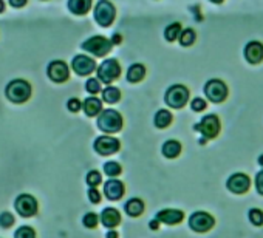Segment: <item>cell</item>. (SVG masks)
I'll list each match as a JSON object with an SVG mask.
<instances>
[{"label":"cell","mask_w":263,"mask_h":238,"mask_svg":"<svg viewBox=\"0 0 263 238\" xmlns=\"http://www.w3.org/2000/svg\"><path fill=\"white\" fill-rule=\"evenodd\" d=\"M31 85L24 79H14L7 85L5 94L14 104H24L31 97Z\"/></svg>","instance_id":"obj_1"},{"label":"cell","mask_w":263,"mask_h":238,"mask_svg":"<svg viewBox=\"0 0 263 238\" xmlns=\"http://www.w3.org/2000/svg\"><path fill=\"white\" fill-rule=\"evenodd\" d=\"M98 127L105 133H116L122 129V116L111 108L102 110L98 117Z\"/></svg>","instance_id":"obj_2"},{"label":"cell","mask_w":263,"mask_h":238,"mask_svg":"<svg viewBox=\"0 0 263 238\" xmlns=\"http://www.w3.org/2000/svg\"><path fill=\"white\" fill-rule=\"evenodd\" d=\"M111 45H113V42L108 41L107 37H104V36H93V37H90L88 41H85L82 44V50L95 54L96 57H102L107 53H110Z\"/></svg>","instance_id":"obj_3"},{"label":"cell","mask_w":263,"mask_h":238,"mask_svg":"<svg viewBox=\"0 0 263 238\" xmlns=\"http://www.w3.org/2000/svg\"><path fill=\"white\" fill-rule=\"evenodd\" d=\"M187 101L189 90L181 84H175L166 91V104L172 108H181L187 104Z\"/></svg>","instance_id":"obj_4"},{"label":"cell","mask_w":263,"mask_h":238,"mask_svg":"<svg viewBox=\"0 0 263 238\" xmlns=\"http://www.w3.org/2000/svg\"><path fill=\"white\" fill-rule=\"evenodd\" d=\"M116 10L115 7L108 2V0H99L96 8H95V21L101 27H110L115 21Z\"/></svg>","instance_id":"obj_5"},{"label":"cell","mask_w":263,"mask_h":238,"mask_svg":"<svg viewBox=\"0 0 263 238\" xmlns=\"http://www.w3.org/2000/svg\"><path fill=\"white\" fill-rule=\"evenodd\" d=\"M121 74V67L116 59H107L98 67V77L104 84H111Z\"/></svg>","instance_id":"obj_6"},{"label":"cell","mask_w":263,"mask_h":238,"mask_svg":"<svg viewBox=\"0 0 263 238\" xmlns=\"http://www.w3.org/2000/svg\"><path fill=\"white\" fill-rule=\"evenodd\" d=\"M14 207L16 210L19 212L21 216L24 218H30V216H34L37 213V201L33 195H28V193H22L16 198L14 201Z\"/></svg>","instance_id":"obj_7"},{"label":"cell","mask_w":263,"mask_h":238,"mask_svg":"<svg viewBox=\"0 0 263 238\" xmlns=\"http://www.w3.org/2000/svg\"><path fill=\"white\" fill-rule=\"evenodd\" d=\"M195 129L206 138V140H212V138H215L217 135H218V132H220V119H218V116H215V114H206L201 121H200V124H197L195 126Z\"/></svg>","instance_id":"obj_8"},{"label":"cell","mask_w":263,"mask_h":238,"mask_svg":"<svg viewBox=\"0 0 263 238\" xmlns=\"http://www.w3.org/2000/svg\"><path fill=\"white\" fill-rule=\"evenodd\" d=\"M204 94L211 102L220 104L226 99L228 96V87L224 82H221L220 79H212L204 85Z\"/></svg>","instance_id":"obj_9"},{"label":"cell","mask_w":263,"mask_h":238,"mask_svg":"<svg viewBox=\"0 0 263 238\" xmlns=\"http://www.w3.org/2000/svg\"><path fill=\"white\" fill-rule=\"evenodd\" d=\"M215 224L214 218L208 212H194L189 218V226L195 232H208Z\"/></svg>","instance_id":"obj_10"},{"label":"cell","mask_w":263,"mask_h":238,"mask_svg":"<svg viewBox=\"0 0 263 238\" xmlns=\"http://www.w3.org/2000/svg\"><path fill=\"white\" fill-rule=\"evenodd\" d=\"M47 74L53 82L62 84V82L68 81L70 70H68V65L64 61H53V62H50V65L47 68Z\"/></svg>","instance_id":"obj_11"},{"label":"cell","mask_w":263,"mask_h":238,"mask_svg":"<svg viewBox=\"0 0 263 238\" xmlns=\"http://www.w3.org/2000/svg\"><path fill=\"white\" fill-rule=\"evenodd\" d=\"M119 147H121L119 141L113 136H99L95 141V150L102 156L116 153L119 150Z\"/></svg>","instance_id":"obj_12"},{"label":"cell","mask_w":263,"mask_h":238,"mask_svg":"<svg viewBox=\"0 0 263 238\" xmlns=\"http://www.w3.org/2000/svg\"><path fill=\"white\" fill-rule=\"evenodd\" d=\"M71 67H73V70H74L76 74H79V76H88L90 73L95 71L96 62H95L91 57H88V56L79 54V56H76V57L73 59Z\"/></svg>","instance_id":"obj_13"},{"label":"cell","mask_w":263,"mask_h":238,"mask_svg":"<svg viewBox=\"0 0 263 238\" xmlns=\"http://www.w3.org/2000/svg\"><path fill=\"white\" fill-rule=\"evenodd\" d=\"M226 186H228V189H229L232 193H238V195H240V193H245V192L249 190V187H251V180H249V176L245 175V173H234V175L228 180Z\"/></svg>","instance_id":"obj_14"},{"label":"cell","mask_w":263,"mask_h":238,"mask_svg":"<svg viewBox=\"0 0 263 238\" xmlns=\"http://www.w3.org/2000/svg\"><path fill=\"white\" fill-rule=\"evenodd\" d=\"M245 59L252 65L260 64L263 61V45L260 42H249L245 47Z\"/></svg>","instance_id":"obj_15"},{"label":"cell","mask_w":263,"mask_h":238,"mask_svg":"<svg viewBox=\"0 0 263 238\" xmlns=\"http://www.w3.org/2000/svg\"><path fill=\"white\" fill-rule=\"evenodd\" d=\"M157 220L164 224H178L184 220V213L178 209H164L157 213Z\"/></svg>","instance_id":"obj_16"},{"label":"cell","mask_w":263,"mask_h":238,"mask_svg":"<svg viewBox=\"0 0 263 238\" xmlns=\"http://www.w3.org/2000/svg\"><path fill=\"white\" fill-rule=\"evenodd\" d=\"M104 193L108 200L111 201H116L119 200L122 195H124V184L119 181V180H108L105 184H104Z\"/></svg>","instance_id":"obj_17"},{"label":"cell","mask_w":263,"mask_h":238,"mask_svg":"<svg viewBox=\"0 0 263 238\" xmlns=\"http://www.w3.org/2000/svg\"><path fill=\"white\" fill-rule=\"evenodd\" d=\"M101 221H102V224L105 227H110L111 229V227H116L121 223V215H119V212L116 209L107 207L101 213Z\"/></svg>","instance_id":"obj_18"},{"label":"cell","mask_w":263,"mask_h":238,"mask_svg":"<svg viewBox=\"0 0 263 238\" xmlns=\"http://www.w3.org/2000/svg\"><path fill=\"white\" fill-rule=\"evenodd\" d=\"M91 8V0H68V10L76 16H84Z\"/></svg>","instance_id":"obj_19"},{"label":"cell","mask_w":263,"mask_h":238,"mask_svg":"<svg viewBox=\"0 0 263 238\" xmlns=\"http://www.w3.org/2000/svg\"><path fill=\"white\" fill-rule=\"evenodd\" d=\"M82 107H84L85 114L90 116V117H93V116H96V114H99V113L102 111V102H101L98 97H95V96L87 97V99L84 101Z\"/></svg>","instance_id":"obj_20"},{"label":"cell","mask_w":263,"mask_h":238,"mask_svg":"<svg viewBox=\"0 0 263 238\" xmlns=\"http://www.w3.org/2000/svg\"><path fill=\"white\" fill-rule=\"evenodd\" d=\"M125 212L130 216H140L144 212V203L140 198H132L125 203Z\"/></svg>","instance_id":"obj_21"},{"label":"cell","mask_w":263,"mask_h":238,"mask_svg":"<svg viewBox=\"0 0 263 238\" xmlns=\"http://www.w3.org/2000/svg\"><path fill=\"white\" fill-rule=\"evenodd\" d=\"M146 76V68H144V65H141V64H134L130 68H128V71H127V79H128V82H140V81H143V77Z\"/></svg>","instance_id":"obj_22"},{"label":"cell","mask_w":263,"mask_h":238,"mask_svg":"<svg viewBox=\"0 0 263 238\" xmlns=\"http://www.w3.org/2000/svg\"><path fill=\"white\" fill-rule=\"evenodd\" d=\"M181 152V144L175 140H169L163 144V155L166 158H177Z\"/></svg>","instance_id":"obj_23"},{"label":"cell","mask_w":263,"mask_h":238,"mask_svg":"<svg viewBox=\"0 0 263 238\" xmlns=\"http://www.w3.org/2000/svg\"><path fill=\"white\" fill-rule=\"evenodd\" d=\"M172 113L169 110H160L157 114H155V126L158 129H166L167 126H171L172 123Z\"/></svg>","instance_id":"obj_24"},{"label":"cell","mask_w":263,"mask_h":238,"mask_svg":"<svg viewBox=\"0 0 263 238\" xmlns=\"http://www.w3.org/2000/svg\"><path fill=\"white\" fill-rule=\"evenodd\" d=\"M102 99L107 104H116L121 99V91L116 87H107L105 90H102Z\"/></svg>","instance_id":"obj_25"},{"label":"cell","mask_w":263,"mask_h":238,"mask_svg":"<svg viewBox=\"0 0 263 238\" xmlns=\"http://www.w3.org/2000/svg\"><path fill=\"white\" fill-rule=\"evenodd\" d=\"M180 34H181V25H180L178 22L171 24V25L166 28V31H164V37H166L169 42L177 41V39L180 37Z\"/></svg>","instance_id":"obj_26"},{"label":"cell","mask_w":263,"mask_h":238,"mask_svg":"<svg viewBox=\"0 0 263 238\" xmlns=\"http://www.w3.org/2000/svg\"><path fill=\"white\" fill-rule=\"evenodd\" d=\"M178 39H180V44L183 47H191L195 42V31L191 30V28H186V30L181 31V34H180Z\"/></svg>","instance_id":"obj_27"},{"label":"cell","mask_w":263,"mask_h":238,"mask_svg":"<svg viewBox=\"0 0 263 238\" xmlns=\"http://www.w3.org/2000/svg\"><path fill=\"white\" fill-rule=\"evenodd\" d=\"M104 172H105L108 176H118V175L122 172V169H121V166H119L118 163L108 161V163L104 164Z\"/></svg>","instance_id":"obj_28"},{"label":"cell","mask_w":263,"mask_h":238,"mask_svg":"<svg viewBox=\"0 0 263 238\" xmlns=\"http://www.w3.org/2000/svg\"><path fill=\"white\" fill-rule=\"evenodd\" d=\"M98 221H99V216H98L96 213H93V212L85 213V215H84V218H82L84 226H85V227H88V229L96 227V226H98Z\"/></svg>","instance_id":"obj_29"},{"label":"cell","mask_w":263,"mask_h":238,"mask_svg":"<svg viewBox=\"0 0 263 238\" xmlns=\"http://www.w3.org/2000/svg\"><path fill=\"white\" fill-rule=\"evenodd\" d=\"M14 236H16V238H33V236H36V232H34V229L30 227V226H22L21 229L16 230Z\"/></svg>","instance_id":"obj_30"},{"label":"cell","mask_w":263,"mask_h":238,"mask_svg":"<svg viewBox=\"0 0 263 238\" xmlns=\"http://www.w3.org/2000/svg\"><path fill=\"white\" fill-rule=\"evenodd\" d=\"M249 221L254 226H261L263 224V212L260 209H251L249 210Z\"/></svg>","instance_id":"obj_31"},{"label":"cell","mask_w":263,"mask_h":238,"mask_svg":"<svg viewBox=\"0 0 263 238\" xmlns=\"http://www.w3.org/2000/svg\"><path fill=\"white\" fill-rule=\"evenodd\" d=\"M13 224H14L13 213H10V212H2V213H0V226H2L4 229H8Z\"/></svg>","instance_id":"obj_32"},{"label":"cell","mask_w":263,"mask_h":238,"mask_svg":"<svg viewBox=\"0 0 263 238\" xmlns=\"http://www.w3.org/2000/svg\"><path fill=\"white\" fill-rule=\"evenodd\" d=\"M85 88H87V91L91 93V94L99 93V91H101V82H99V79H95V77L88 79L87 84H85Z\"/></svg>","instance_id":"obj_33"},{"label":"cell","mask_w":263,"mask_h":238,"mask_svg":"<svg viewBox=\"0 0 263 238\" xmlns=\"http://www.w3.org/2000/svg\"><path fill=\"white\" fill-rule=\"evenodd\" d=\"M87 183L90 187H96L98 184H101V173L98 170H90L87 173Z\"/></svg>","instance_id":"obj_34"},{"label":"cell","mask_w":263,"mask_h":238,"mask_svg":"<svg viewBox=\"0 0 263 238\" xmlns=\"http://www.w3.org/2000/svg\"><path fill=\"white\" fill-rule=\"evenodd\" d=\"M67 107H68V110H70V111L78 113V111L82 108V102H81L79 99H76V97H71V99L67 102Z\"/></svg>","instance_id":"obj_35"},{"label":"cell","mask_w":263,"mask_h":238,"mask_svg":"<svg viewBox=\"0 0 263 238\" xmlns=\"http://www.w3.org/2000/svg\"><path fill=\"white\" fill-rule=\"evenodd\" d=\"M191 107H192L194 111H203V110L206 108V102H204V99H201V97H195V99L191 102Z\"/></svg>","instance_id":"obj_36"},{"label":"cell","mask_w":263,"mask_h":238,"mask_svg":"<svg viewBox=\"0 0 263 238\" xmlns=\"http://www.w3.org/2000/svg\"><path fill=\"white\" fill-rule=\"evenodd\" d=\"M88 198H90V201H91V203H95V204H98V203L101 201V193L98 192V189H96V187L88 189Z\"/></svg>","instance_id":"obj_37"},{"label":"cell","mask_w":263,"mask_h":238,"mask_svg":"<svg viewBox=\"0 0 263 238\" xmlns=\"http://www.w3.org/2000/svg\"><path fill=\"white\" fill-rule=\"evenodd\" d=\"M255 187H257V192L260 195H263V170L257 173L255 176Z\"/></svg>","instance_id":"obj_38"},{"label":"cell","mask_w":263,"mask_h":238,"mask_svg":"<svg viewBox=\"0 0 263 238\" xmlns=\"http://www.w3.org/2000/svg\"><path fill=\"white\" fill-rule=\"evenodd\" d=\"M28 0H10V5L13 8H24Z\"/></svg>","instance_id":"obj_39"},{"label":"cell","mask_w":263,"mask_h":238,"mask_svg":"<svg viewBox=\"0 0 263 238\" xmlns=\"http://www.w3.org/2000/svg\"><path fill=\"white\" fill-rule=\"evenodd\" d=\"M121 39H122V37H121V34H115V36H113V41H111V42L118 45V44H121Z\"/></svg>","instance_id":"obj_40"},{"label":"cell","mask_w":263,"mask_h":238,"mask_svg":"<svg viewBox=\"0 0 263 238\" xmlns=\"http://www.w3.org/2000/svg\"><path fill=\"white\" fill-rule=\"evenodd\" d=\"M158 223H160L158 220H154V221H151V227H152L154 230H157V229H158Z\"/></svg>","instance_id":"obj_41"},{"label":"cell","mask_w":263,"mask_h":238,"mask_svg":"<svg viewBox=\"0 0 263 238\" xmlns=\"http://www.w3.org/2000/svg\"><path fill=\"white\" fill-rule=\"evenodd\" d=\"M5 11V2L4 0H0V14H2Z\"/></svg>","instance_id":"obj_42"},{"label":"cell","mask_w":263,"mask_h":238,"mask_svg":"<svg viewBox=\"0 0 263 238\" xmlns=\"http://www.w3.org/2000/svg\"><path fill=\"white\" fill-rule=\"evenodd\" d=\"M107 236H108V238H115V236H118V233L113 230V232H108V233H107Z\"/></svg>","instance_id":"obj_43"},{"label":"cell","mask_w":263,"mask_h":238,"mask_svg":"<svg viewBox=\"0 0 263 238\" xmlns=\"http://www.w3.org/2000/svg\"><path fill=\"white\" fill-rule=\"evenodd\" d=\"M258 164H260V166H263V155H261V156L258 158Z\"/></svg>","instance_id":"obj_44"},{"label":"cell","mask_w":263,"mask_h":238,"mask_svg":"<svg viewBox=\"0 0 263 238\" xmlns=\"http://www.w3.org/2000/svg\"><path fill=\"white\" fill-rule=\"evenodd\" d=\"M211 2H212V4H221L223 0H211Z\"/></svg>","instance_id":"obj_45"}]
</instances>
